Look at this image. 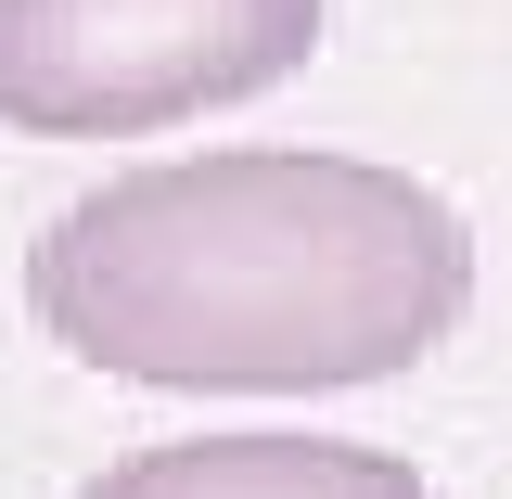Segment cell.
<instances>
[{"instance_id":"1","label":"cell","mask_w":512,"mask_h":499,"mask_svg":"<svg viewBox=\"0 0 512 499\" xmlns=\"http://www.w3.org/2000/svg\"><path fill=\"white\" fill-rule=\"evenodd\" d=\"M26 308L77 372L154 397H333L461 333L474 231L436 180L372 154H154L26 244Z\"/></svg>"},{"instance_id":"3","label":"cell","mask_w":512,"mask_h":499,"mask_svg":"<svg viewBox=\"0 0 512 499\" xmlns=\"http://www.w3.org/2000/svg\"><path fill=\"white\" fill-rule=\"evenodd\" d=\"M77 499H436V487L359 436H180L103 461Z\"/></svg>"},{"instance_id":"2","label":"cell","mask_w":512,"mask_h":499,"mask_svg":"<svg viewBox=\"0 0 512 499\" xmlns=\"http://www.w3.org/2000/svg\"><path fill=\"white\" fill-rule=\"evenodd\" d=\"M320 0H0L13 141H154L308 77Z\"/></svg>"}]
</instances>
